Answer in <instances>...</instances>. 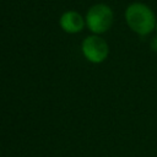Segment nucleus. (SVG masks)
<instances>
[{"label":"nucleus","mask_w":157,"mask_h":157,"mask_svg":"<svg viewBox=\"0 0 157 157\" xmlns=\"http://www.w3.org/2000/svg\"><path fill=\"white\" fill-rule=\"evenodd\" d=\"M128 26L140 36L150 34L157 26L153 11L142 2H132L125 10Z\"/></svg>","instance_id":"obj_1"},{"label":"nucleus","mask_w":157,"mask_h":157,"mask_svg":"<svg viewBox=\"0 0 157 157\" xmlns=\"http://www.w3.org/2000/svg\"><path fill=\"white\" fill-rule=\"evenodd\" d=\"M113 23V11L105 4L93 5L86 15V25L96 34L107 32Z\"/></svg>","instance_id":"obj_2"},{"label":"nucleus","mask_w":157,"mask_h":157,"mask_svg":"<svg viewBox=\"0 0 157 157\" xmlns=\"http://www.w3.org/2000/svg\"><path fill=\"white\" fill-rule=\"evenodd\" d=\"M82 53L88 61L98 64L105 60L109 48L107 42L99 36H88L82 42Z\"/></svg>","instance_id":"obj_3"},{"label":"nucleus","mask_w":157,"mask_h":157,"mask_svg":"<svg viewBox=\"0 0 157 157\" xmlns=\"http://www.w3.org/2000/svg\"><path fill=\"white\" fill-rule=\"evenodd\" d=\"M83 18L76 11H66L60 17V26L67 33H77L83 28Z\"/></svg>","instance_id":"obj_4"},{"label":"nucleus","mask_w":157,"mask_h":157,"mask_svg":"<svg viewBox=\"0 0 157 157\" xmlns=\"http://www.w3.org/2000/svg\"><path fill=\"white\" fill-rule=\"evenodd\" d=\"M156 27H157V26H156Z\"/></svg>","instance_id":"obj_5"}]
</instances>
